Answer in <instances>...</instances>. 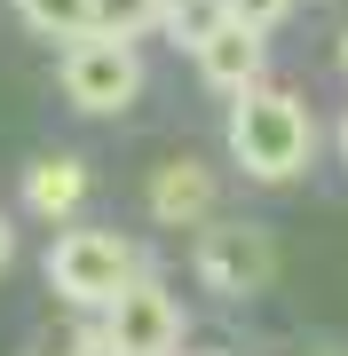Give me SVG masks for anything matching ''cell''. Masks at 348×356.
Returning <instances> with one entry per match:
<instances>
[{
  "instance_id": "ba28073f",
  "label": "cell",
  "mask_w": 348,
  "mask_h": 356,
  "mask_svg": "<svg viewBox=\"0 0 348 356\" xmlns=\"http://www.w3.org/2000/svg\"><path fill=\"white\" fill-rule=\"evenodd\" d=\"M88 159H72V151H56V159H32L24 166V206L40 222H72L79 206H88Z\"/></svg>"
},
{
  "instance_id": "52a82bcc",
  "label": "cell",
  "mask_w": 348,
  "mask_h": 356,
  "mask_svg": "<svg viewBox=\"0 0 348 356\" xmlns=\"http://www.w3.org/2000/svg\"><path fill=\"white\" fill-rule=\"evenodd\" d=\"M214 191H222V182H214L198 159H167V166L151 175V214L167 222V229H206Z\"/></svg>"
},
{
  "instance_id": "8992f818",
  "label": "cell",
  "mask_w": 348,
  "mask_h": 356,
  "mask_svg": "<svg viewBox=\"0 0 348 356\" xmlns=\"http://www.w3.org/2000/svg\"><path fill=\"white\" fill-rule=\"evenodd\" d=\"M261 24H245V16H222V24L198 40V79H206L214 95H254L261 88V72H270V48H261Z\"/></svg>"
},
{
  "instance_id": "7a4b0ae2",
  "label": "cell",
  "mask_w": 348,
  "mask_h": 356,
  "mask_svg": "<svg viewBox=\"0 0 348 356\" xmlns=\"http://www.w3.org/2000/svg\"><path fill=\"white\" fill-rule=\"evenodd\" d=\"M135 277H142V254L119 229H64V238L48 245V285L64 293L72 309H111Z\"/></svg>"
},
{
  "instance_id": "6da1fadb",
  "label": "cell",
  "mask_w": 348,
  "mask_h": 356,
  "mask_svg": "<svg viewBox=\"0 0 348 356\" xmlns=\"http://www.w3.org/2000/svg\"><path fill=\"white\" fill-rule=\"evenodd\" d=\"M230 159H238V175H254V182H293L301 166L317 159L309 103L285 95V88L230 95Z\"/></svg>"
},
{
  "instance_id": "277c9868",
  "label": "cell",
  "mask_w": 348,
  "mask_h": 356,
  "mask_svg": "<svg viewBox=\"0 0 348 356\" xmlns=\"http://www.w3.org/2000/svg\"><path fill=\"white\" fill-rule=\"evenodd\" d=\"M103 341L111 356H174L182 348V309L158 277H135L119 301L103 309Z\"/></svg>"
},
{
  "instance_id": "3957f363",
  "label": "cell",
  "mask_w": 348,
  "mask_h": 356,
  "mask_svg": "<svg viewBox=\"0 0 348 356\" xmlns=\"http://www.w3.org/2000/svg\"><path fill=\"white\" fill-rule=\"evenodd\" d=\"M64 95L79 103V111H95V119H111V111H127V103L142 95V56H135V40H111V32H88V40H64Z\"/></svg>"
},
{
  "instance_id": "8fae6325",
  "label": "cell",
  "mask_w": 348,
  "mask_h": 356,
  "mask_svg": "<svg viewBox=\"0 0 348 356\" xmlns=\"http://www.w3.org/2000/svg\"><path fill=\"white\" fill-rule=\"evenodd\" d=\"M222 16H230V0H174V8H167V32H182V40L198 48V40L222 24Z\"/></svg>"
},
{
  "instance_id": "5bb4252c",
  "label": "cell",
  "mask_w": 348,
  "mask_h": 356,
  "mask_svg": "<svg viewBox=\"0 0 348 356\" xmlns=\"http://www.w3.org/2000/svg\"><path fill=\"white\" fill-rule=\"evenodd\" d=\"M340 159H348V119H340Z\"/></svg>"
},
{
  "instance_id": "30bf717a",
  "label": "cell",
  "mask_w": 348,
  "mask_h": 356,
  "mask_svg": "<svg viewBox=\"0 0 348 356\" xmlns=\"http://www.w3.org/2000/svg\"><path fill=\"white\" fill-rule=\"evenodd\" d=\"M167 8H174V0H95V32H111V40H142V32L167 24Z\"/></svg>"
},
{
  "instance_id": "9c48e42d",
  "label": "cell",
  "mask_w": 348,
  "mask_h": 356,
  "mask_svg": "<svg viewBox=\"0 0 348 356\" xmlns=\"http://www.w3.org/2000/svg\"><path fill=\"white\" fill-rule=\"evenodd\" d=\"M16 16L40 40H88L95 32V0H16Z\"/></svg>"
},
{
  "instance_id": "4fadbf2b",
  "label": "cell",
  "mask_w": 348,
  "mask_h": 356,
  "mask_svg": "<svg viewBox=\"0 0 348 356\" xmlns=\"http://www.w3.org/2000/svg\"><path fill=\"white\" fill-rule=\"evenodd\" d=\"M340 72H348V32H340Z\"/></svg>"
},
{
  "instance_id": "5b68a950",
  "label": "cell",
  "mask_w": 348,
  "mask_h": 356,
  "mask_svg": "<svg viewBox=\"0 0 348 356\" xmlns=\"http://www.w3.org/2000/svg\"><path fill=\"white\" fill-rule=\"evenodd\" d=\"M198 277H206L214 293H261L277 277V245H270V229H254V222H222L198 238Z\"/></svg>"
},
{
  "instance_id": "7c38bea8",
  "label": "cell",
  "mask_w": 348,
  "mask_h": 356,
  "mask_svg": "<svg viewBox=\"0 0 348 356\" xmlns=\"http://www.w3.org/2000/svg\"><path fill=\"white\" fill-rule=\"evenodd\" d=\"M16 261V229H8V214H0V269Z\"/></svg>"
}]
</instances>
